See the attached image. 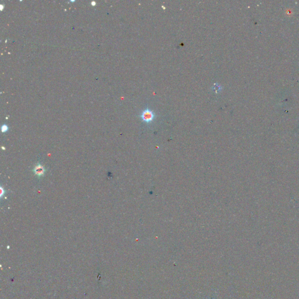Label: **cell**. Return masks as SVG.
I'll list each match as a JSON object with an SVG mask.
<instances>
[{"label": "cell", "instance_id": "cell-1", "mask_svg": "<svg viewBox=\"0 0 299 299\" xmlns=\"http://www.w3.org/2000/svg\"><path fill=\"white\" fill-rule=\"evenodd\" d=\"M141 117L143 121L148 123L152 121L154 119V114L150 109H146L142 113Z\"/></svg>", "mask_w": 299, "mask_h": 299}, {"label": "cell", "instance_id": "cell-2", "mask_svg": "<svg viewBox=\"0 0 299 299\" xmlns=\"http://www.w3.org/2000/svg\"><path fill=\"white\" fill-rule=\"evenodd\" d=\"M34 172L36 175L38 177H42L44 176V173H45V169L44 168V166L42 165H37L34 169Z\"/></svg>", "mask_w": 299, "mask_h": 299}, {"label": "cell", "instance_id": "cell-3", "mask_svg": "<svg viewBox=\"0 0 299 299\" xmlns=\"http://www.w3.org/2000/svg\"><path fill=\"white\" fill-rule=\"evenodd\" d=\"M8 126H7V125H3V126H2V127H1V130H2V132H3V133L6 132V131L8 130Z\"/></svg>", "mask_w": 299, "mask_h": 299}, {"label": "cell", "instance_id": "cell-4", "mask_svg": "<svg viewBox=\"0 0 299 299\" xmlns=\"http://www.w3.org/2000/svg\"><path fill=\"white\" fill-rule=\"evenodd\" d=\"M4 193L5 192L4 191V189H3L2 188H1V197H2V196H3V195H4Z\"/></svg>", "mask_w": 299, "mask_h": 299}]
</instances>
